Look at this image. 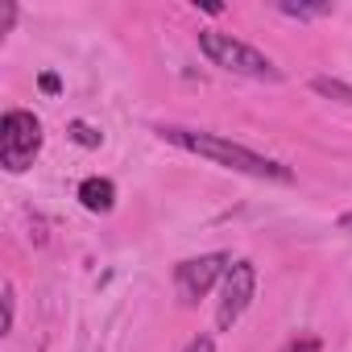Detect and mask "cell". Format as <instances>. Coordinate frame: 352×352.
<instances>
[{"instance_id": "1", "label": "cell", "mask_w": 352, "mask_h": 352, "mask_svg": "<svg viewBox=\"0 0 352 352\" xmlns=\"http://www.w3.org/2000/svg\"><path fill=\"white\" fill-rule=\"evenodd\" d=\"M162 133V141H170V145H179V149H187V153H199V157H208V162H216V166H224V170H236V174H249V179H265V183H294V174L282 166V162H274V157H265V153H253L249 145H236V141H228V137H220V133H199V129H157Z\"/></svg>"}, {"instance_id": "2", "label": "cell", "mask_w": 352, "mask_h": 352, "mask_svg": "<svg viewBox=\"0 0 352 352\" xmlns=\"http://www.w3.org/2000/svg\"><path fill=\"white\" fill-rule=\"evenodd\" d=\"M199 50L208 54L212 67L228 71V75H245V79H278V67L253 50L249 42L232 38V34H220V30H199Z\"/></svg>"}, {"instance_id": "3", "label": "cell", "mask_w": 352, "mask_h": 352, "mask_svg": "<svg viewBox=\"0 0 352 352\" xmlns=\"http://www.w3.org/2000/svg\"><path fill=\"white\" fill-rule=\"evenodd\" d=\"M38 149H42V120L25 108H9L0 120V166L9 174H21L34 166Z\"/></svg>"}, {"instance_id": "4", "label": "cell", "mask_w": 352, "mask_h": 352, "mask_svg": "<svg viewBox=\"0 0 352 352\" xmlns=\"http://www.w3.org/2000/svg\"><path fill=\"white\" fill-rule=\"evenodd\" d=\"M228 253H204V257H187V261H179L174 265V290H179V298L191 307V302H199L216 282H224V274H228Z\"/></svg>"}, {"instance_id": "5", "label": "cell", "mask_w": 352, "mask_h": 352, "mask_svg": "<svg viewBox=\"0 0 352 352\" xmlns=\"http://www.w3.org/2000/svg\"><path fill=\"white\" fill-rule=\"evenodd\" d=\"M253 294H257V270H253V261H232L228 274H224V282H220V311H216L220 331H228L249 311Z\"/></svg>"}, {"instance_id": "6", "label": "cell", "mask_w": 352, "mask_h": 352, "mask_svg": "<svg viewBox=\"0 0 352 352\" xmlns=\"http://www.w3.org/2000/svg\"><path fill=\"white\" fill-rule=\"evenodd\" d=\"M79 204L87 208V212H112V204H116V187H112V179H83L79 183Z\"/></svg>"}, {"instance_id": "7", "label": "cell", "mask_w": 352, "mask_h": 352, "mask_svg": "<svg viewBox=\"0 0 352 352\" xmlns=\"http://www.w3.org/2000/svg\"><path fill=\"white\" fill-rule=\"evenodd\" d=\"M311 91L327 96V100H340V104H352V83H340V79H327V75L311 79Z\"/></svg>"}, {"instance_id": "8", "label": "cell", "mask_w": 352, "mask_h": 352, "mask_svg": "<svg viewBox=\"0 0 352 352\" xmlns=\"http://www.w3.org/2000/svg\"><path fill=\"white\" fill-rule=\"evenodd\" d=\"M278 13L298 17V21H311V17H327L331 13V0H323V5H294V0H278Z\"/></svg>"}, {"instance_id": "9", "label": "cell", "mask_w": 352, "mask_h": 352, "mask_svg": "<svg viewBox=\"0 0 352 352\" xmlns=\"http://www.w3.org/2000/svg\"><path fill=\"white\" fill-rule=\"evenodd\" d=\"M71 137H75L79 145H87V149H96V145L104 141V133H96V129H91V124H83V120H75V124H71Z\"/></svg>"}, {"instance_id": "10", "label": "cell", "mask_w": 352, "mask_h": 352, "mask_svg": "<svg viewBox=\"0 0 352 352\" xmlns=\"http://www.w3.org/2000/svg\"><path fill=\"white\" fill-rule=\"evenodd\" d=\"M13 315H17V290L13 282H5V323H0V331H13Z\"/></svg>"}, {"instance_id": "11", "label": "cell", "mask_w": 352, "mask_h": 352, "mask_svg": "<svg viewBox=\"0 0 352 352\" xmlns=\"http://www.w3.org/2000/svg\"><path fill=\"white\" fill-rule=\"evenodd\" d=\"M319 348H323V344H319V336H294L282 352H319Z\"/></svg>"}, {"instance_id": "12", "label": "cell", "mask_w": 352, "mask_h": 352, "mask_svg": "<svg viewBox=\"0 0 352 352\" xmlns=\"http://www.w3.org/2000/svg\"><path fill=\"white\" fill-rule=\"evenodd\" d=\"M187 352H216V340H212V336H195V340L187 344Z\"/></svg>"}, {"instance_id": "13", "label": "cell", "mask_w": 352, "mask_h": 352, "mask_svg": "<svg viewBox=\"0 0 352 352\" xmlns=\"http://www.w3.org/2000/svg\"><path fill=\"white\" fill-rule=\"evenodd\" d=\"M58 87H63V83H58V75H42V91H50V96H54Z\"/></svg>"}, {"instance_id": "14", "label": "cell", "mask_w": 352, "mask_h": 352, "mask_svg": "<svg viewBox=\"0 0 352 352\" xmlns=\"http://www.w3.org/2000/svg\"><path fill=\"white\" fill-rule=\"evenodd\" d=\"M340 224H344V228H352V216H344V220H340Z\"/></svg>"}]
</instances>
